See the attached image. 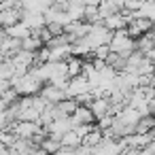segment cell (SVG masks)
<instances>
[{
  "mask_svg": "<svg viewBox=\"0 0 155 155\" xmlns=\"http://www.w3.org/2000/svg\"><path fill=\"white\" fill-rule=\"evenodd\" d=\"M108 45H110V51H117V53H121L125 58H130L132 55V49L136 47V43L130 38V32H123V30L113 32V38H110Z\"/></svg>",
  "mask_w": 155,
  "mask_h": 155,
  "instance_id": "1",
  "label": "cell"
},
{
  "mask_svg": "<svg viewBox=\"0 0 155 155\" xmlns=\"http://www.w3.org/2000/svg\"><path fill=\"white\" fill-rule=\"evenodd\" d=\"M21 15H24L21 7H7V9L0 11V26H2V28H11L17 21H21Z\"/></svg>",
  "mask_w": 155,
  "mask_h": 155,
  "instance_id": "2",
  "label": "cell"
},
{
  "mask_svg": "<svg viewBox=\"0 0 155 155\" xmlns=\"http://www.w3.org/2000/svg\"><path fill=\"white\" fill-rule=\"evenodd\" d=\"M70 121H72V125H77V123H94L96 121V115H94V110L85 104V106H77V110L70 115Z\"/></svg>",
  "mask_w": 155,
  "mask_h": 155,
  "instance_id": "3",
  "label": "cell"
},
{
  "mask_svg": "<svg viewBox=\"0 0 155 155\" xmlns=\"http://www.w3.org/2000/svg\"><path fill=\"white\" fill-rule=\"evenodd\" d=\"M89 108L94 110L96 119H100V117H106V115H110V98H106V96L94 98V102L89 104Z\"/></svg>",
  "mask_w": 155,
  "mask_h": 155,
  "instance_id": "4",
  "label": "cell"
},
{
  "mask_svg": "<svg viewBox=\"0 0 155 155\" xmlns=\"http://www.w3.org/2000/svg\"><path fill=\"white\" fill-rule=\"evenodd\" d=\"M108 30H113V32H117V30H123L125 28V17L121 15V13H113V15H108V17H104V21H102Z\"/></svg>",
  "mask_w": 155,
  "mask_h": 155,
  "instance_id": "5",
  "label": "cell"
},
{
  "mask_svg": "<svg viewBox=\"0 0 155 155\" xmlns=\"http://www.w3.org/2000/svg\"><path fill=\"white\" fill-rule=\"evenodd\" d=\"M5 30H7V34H9V36H15V38H26V36H30V34H32V30H30L24 21H17L15 26L5 28Z\"/></svg>",
  "mask_w": 155,
  "mask_h": 155,
  "instance_id": "6",
  "label": "cell"
},
{
  "mask_svg": "<svg viewBox=\"0 0 155 155\" xmlns=\"http://www.w3.org/2000/svg\"><path fill=\"white\" fill-rule=\"evenodd\" d=\"M41 45H43V38L36 36V34H30V36L21 38V49H26V51H36Z\"/></svg>",
  "mask_w": 155,
  "mask_h": 155,
  "instance_id": "7",
  "label": "cell"
},
{
  "mask_svg": "<svg viewBox=\"0 0 155 155\" xmlns=\"http://www.w3.org/2000/svg\"><path fill=\"white\" fill-rule=\"evenodd\" d=\"M147 28H151V21H147V19H136V17H134V21L127 26V32L136 36V34H140V32L147 30Z\"/></svg>",
  "mask_w": 155,
  "mask_h": 155,
  "instance_id": "8",
  "label": "cell"
},
{
  "mask_svg": "<svg viewBox=\"0 0 155 155\" xmlns=\"http://www.w3.org/2000/svg\"><path fill=\"white\" fill-rule=\"evenodd\" d=\"M81 70H83V62L81 60H68V74H70V79L81 74Z\"/></svg>",
  "mask_w": 155,
  "mask_h": 155,
  "instance_id": "9",
  "label": "cell"
},
{
  "mask_svg": "<svg viewBox=\"0 0 155 155\" xmlns=\"http://www.w3.org/2000/svg\"><path fill=\"white\" fill-rule=\"evenodd\" d=\"M108 53H110V45H108V43H106V45H98V47L94 49V58H98V60H106Z\"/></svg>",
  "mask_w": 155,
  "mask_h": 155,
  "instance_id": "10",
  "label": "cell"
}]
</instances>
